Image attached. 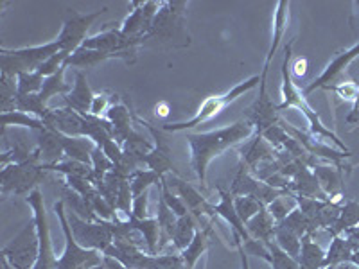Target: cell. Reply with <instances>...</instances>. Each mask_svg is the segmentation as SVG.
Here are the masks:
<instances>
[{"label": "cell", "mask_w": 359, "mask_h": 269, "mask_svg": "<svg viewBox=\"0 0 359 269\" xmlns=\"http://www.w3.org/2000/svg\"><path fill=\"white\" fill-rule=\"evenodd\" d=\"M2 268H4V269H15L11 264H9L8 261H4V258H2Z\"/></svg>", "instance_id": "6125c7cd"}, {"label": "cell", "mask_w": 359, "mask_h": 269, "mask_svg": "<svg viewBox=\"0 0 359 269\" xmlns=\"http://www.w3.org/2000/svg\"><path fill=\"white\" fill-rule=\"evenodd\" d=\"M323 261H325V251L322 246L313 241V235H304L302 251L298 257L300 269H323Z\"/></svg>", "instance_id": "e575fe53"}, {"label": "cell", "mask_w": 359, "mask_h": 269, "mask_svg": "<svg viewBox=\"0 0 359 269\" xmlns=\"http://www.w3.org/2000/svg\"><path fill=\"white\" fill-rule=\"evenodd\" d=\"M54 214L57 223L62 226L63 237H65V249L57 257L56 269H95L102 261V253L95 249H86L79 244L72 235L69 217H67V207L63 200L54 203Z\"/></svg>", "instance_id": "5b68a950"}, {"label": "cell", "mask_w": 359, "mask_h": 269, "mask_svg": "<svg viewBox=\"0 0 359 269\" xmlns=\"http://www.w3.org/2000/svg\"><path fill=\"white\" fill-rule=\"evenodd\" d=\"M94 95L95 94L90 88L88 81H86V74L83 70H78L76 78H74L72 90L63 97V101H65V106L70 108V110L78 111L79 115H88L92 102H94Z\"/></svg>", "instance_id": "603a6c76"}, {"label": "cell", "mask_w": 359, "mask_h": 269, "mask_svg": "<svg viewBox=\"0 0 359 269\" xmlns=\"http://www.w3.org/2000/svg\"><path fill=\"white\" fill-rule=\"evenodd\" d=\"M110 95L108 94H95L94 102H92V108H90L88 115H95V117H101V115H107L108 108H110Z\"/></svg>", "instance_id": "db71d44e"}, {"label": "cell", "mask_w": 359, "mask_h": 269, "mask_svg": "<svg viewBox=\"0 0 359 269\" xmlns=\"http://www.w3.org/2000/svg\"><path fill=\"white\" fill-rule=\"evenodd\" d=\"M336 269H359V268H358V265L352 264V262H345V264L336 265Z\"/></svg>", "instance_id": "91938a15"}, {"label": "cell", "mask_w": 359, "mask_h": 269, "mask_svg": "<svg viewBox=\"0 0 359 269\" xmlns=\"http://www.w3.org/2000/svg\"><path fill=\"white\" fill-rule=\"evenodd\" d=\"M128 226L140 233L146 241L149 255H158V242H160V228L156 217H147V219H137L130 216L126 219Z\"/></svg>", "instance_id": "4dcf8cb0"}, {"label": "cell", "mask_w": 359, "mask_h": 269, "mask_svg": "<svg viewBox=\"0 0 359 269\" xmlns=\"http://www.w3.org/2000/svg\"><path fill=\"white\" fill-rule=\"evenodd\" d=\"M147 205H149V191L140 194L133 200V208H131V216L137 219H147Z\"/></svg>", "instance_id": "f5cc1de1"}, {"label": "cell", "mask_w": 359, "mask_h": 269, "mask_svg": "<svg viewBox=\"0 0 359 269\" xmlns=\"http://www.w3.org/2000/svg\"><path fill=\"white\" fill-rule=\"evenodd\" d=\"M261 85V76H252V78L245 79L243 83H237L236 86L224 92L221 95H212V97L205 99L201 102V106L198 108L196 113L192 115L187 120H182V123H165L160 126L162 131H168V133H178V131H189L194 130V127L201 126V124L212 120L214 117L221 113L226 106H230L233 101H237L239 97H243L245 94L252 92L253 88H257Z\"/></svg>", "instance_id": "3957f363"}, {"label": "cell", "mask_w": 359, "mask_h": 269, "mask_svg": "<svg viewBox=\"0 0 359 269\" xmlns=\"http://www.w3.org/2000/svg\"><path fill=\"white\" fill-rule=\"evenodd\" d=\"M15 110L18 111H25V113H31L34 117L41 118L43 120L45 113L49 111L47 104L40 99V95H17L15 99Z\"/></svg>", "instance_id": "7bdbcfd3"}, {"label": "cell", "mask_w": 359, "mask_h": 269, "mask_svg": "<svg viewBox=\"0 0 359 269\" xmlns=\"http://www.w3.org/2000/svg\"><path fill=\"white\" fill-rule=\"evenodd\" d=\"M62 45L60 41H47L33 47H20V49H0V74L17 78L22 72H34L43 62H47L50 56L60 53Z\"/></svg>", "instance_id": "277c9868"}, {"label": "cell", "mask_w": 359, "mask_h": 269, "mask_svg": "<svg viewBox=\"0 0 359 269\" xmlns=\"http://www.w3.org/2000/svg\"><path fill=\"white\" fill-rule=\"evenodd\" d=\"M45 176L40 163H9L2 167V194H31Z\"/></svg>", "instance_id": "30bf717a"}, {"label": "cell", "mask_w": 359, "mask_h": 269, "mask_svg": "<svg viewBox=\"0 0 359 269\" xmlns=\"http://www.w3.org/2000/svg\"><path fill=\"white\" fill-rule=\"evenodd\" d=\"M210 226H205V228H200L196 232V237H194V241L184 249V251L180 253L182 258L185 262V268L187 269H196V264L200 262V258L203 257L205 253L208 249V239H210Z\"/></svg>", "instance_id": "836d02e7"}, {"label": "cell", "mask_w": 359, "mask_h": 269, "mask_svg": "<svg viewBox=\"0 0 359 269\" xmlns=\"http://www.w3.org/2000/svg\"><path fill=\"white\" fill-rule=\"evenodd\" d=\"M155 110H156V115H162V117H165V115L169 113L168 104H158V106H156Z\"/></svg>", "instance_id": "680465c9"}, {"label": "cell", "mask_w": 359, "mask_h": 269, "mask_svg": "<svg viewBox=\"0 0 359 269\" xmlns=\"http://www.w3.org/2000/svg\"><path fill=\"white\" fill-rule=\"evenodd\" d=\"M90 165H92V169H94L95 184H97V181H101V179L108 174V172L114 171V162H111V160L104 155V151H102L99 146L95 147L94 153H92V162H90Z\"/></svg>", "instance_id": "7dc6e473"}, {"label": "cell", "mask_w": 359, "mask_h": 269, "mask_svg": "<svg viewBox=\"0 0 359 269\" xmlns=\"http://www.w3.org/2000/svg\"><path fill=\"white\" fill-rule=\"evenodd\" d=\"M275 155H277V151H275L273 147L268 144V140H264V137L259 133L257 137H255V140H252L245 149H241L243 163H245L246 167L252 172L255 171L261 163L273 160Z\"/></svg>", "instance_id": "484cf974"}, {"label": "cell", "mask_w": 359, "mask_h": 269, "mask_svg": "<svg viewBox=\"0 0 359 269\" xmlns=\"http://www.w3.org/2000/svg\"><path fill=\"white\" fill-rule=\"evenodd\" d=\"M275 228H277V221L271 217V214L268 212V208L266 207L262 208L257 216L252 217V219L246 223V230H248L250 237H252L253 241H261L264 242V244L273 242Z\"/></svg>", "instance_id": "f1b7e54d"}, {"label": "cell", "mask_w": 359, "mask_h": 269, "mask_svg": "<svg viewBox=\"0 0 359 269\" xmlns=\"http://www.w3.org/2000/svg\"><path fill=\"white\" fill-rule=\"evenodd\" d=\"M351 262H352V264H354V265H358V268H359V248L355 249V251H354V255H352Z\"/></svg>", "instance_id": "94428289"}, {"label": "cell", "mask_w": 359, "mask_h": 269, "mask_svg": "<svg viewBox=\"0 0 359 269\" xmlns=\"http://www.w3.org/2000/svg\"><path fill=\"white\" fill-rule=\"evenodd\" d=\"M306 72H307L306 60H297V62H294V74H297V76H304Z\"/></svg>", "instance_id": "9f6ffc18"}, {"label": "cell", "mask_w": 359, "mask_h": 269, "mask_svg": "<svg viewBox=\"0 0 359 269\" xmlns=\"http://www.w3.org/2000/svg\"><path fill=\"white\" fill-rule=\"evenodd\" d=\"M219 194H221L219 203L212 205V216L216 214V216L223 217V219L230 224L233 235L241 237L243 244H246V242L252 241V237H250L248 230H246V224L243 223L239 214H237L236 205H233V196L230 194V191L226 192L223 191V188H219Z\"/></svg>", "instance_id": "7402d4cb"}, {"label": "cell", "mask_w": 359, "mask_h": 269, "mask_svg": "<svg viewBox=\"0 0 359 269\" xmlns=\"http://www.w3.org/2000/svg\"><path fill=\"white\" fill-rule=\"evenodd\" d=\"M70 230H72L74 239L86 249H95V251L104 253L114 244V228L111 221H85L74 212L67 210Z\"/></svg>", "instance_id": "ba28073f"}, {"label": "cell", "mask_w": 359, "mask_h": 269, "mask_svg": "<svg viewBox=\"0 0 359 269\" xmlns=\"http://www.w3.org/2000/svg\"><path fill=\"white\" fill-rule=\"evenodd\" d=\"M287 24H290V2L280 0V2H277V8H275L273 36H271V45H269L268 54H266V62H264V67H262L261 78H268L269 65H271V62H273L275 54H277L282 40H284V36H286Z\"/></svg>", "instance_id": "ffe728a7"}, {"label": "cell", "mask_w": 359, "mask_h": 269, "mask_svg": "<svg viewBox=\"0 0 359 269\" xmlns=\"http://www.w3.org/2000/svg\"><path fill=\"white\" fill-rule=\"evenodd\" d=\"M359 57V41L358 43H354L352 47H348L347 50H343V53H339L338 56L332 60L329 65L325 67V70H323L322 74H320L318 78L314 79L313 83H309V85H306L302 88V94L304 97H307L309 94H313L314 90H332L336 85H338V81L341 79V76L345 72H347L348 67L352 65V62H355Z\"/></svg>", "instance_id": "7c38bea8"}, {"label": "cell", "mask_w": 359, "mask_h": 269, "mask_svg": "<svg viewBox=\"0 0 359 269\" xmlns=\"http://www.w3.org/2000/svg\"><path fill=\"white\" fill-rule=\"evenodd\" d=\"M67 69H69V67H67V63H65V65L57 70L56 74H53V76H49V78H45L43 88H41V92L38 94L45 104L49 102V99L56 97V95H63V97H65L70 90H72V86L65 81Z\"/></svg>", "instance_id": "74e56055"}, {"label": "cell", "mask_w": 359, "mask_h": 269, "mask_svg": "<svg viewBox=\"0 0 359 269\" xmlns=\"http://www.w3.org/2000/svg\"><path fill=\"white\" fill-rule=\"evenodd\" d=\"M355 226H359V203L351 200L341 205V212H339L338 221L327 232L331 233V235H343V233H347L348 230L355 228Z\"/></svg>", "instance_id": "8d00e7d4"}, {"label": "cell", "mask_w": 359, "mask_h": 269, "mask_svg": "<svg viewBox=\"0 0 359 269\" xmlns=\"http://www.w3.org/2000/svg\"><path fill=\"white\" fill-rule=\"evenodd\" d=\"M162 178H160L156 172L149 171V169H139V171L135 172L133 176L130 178V185H131V192H133V198L140 196L144 192H147L153 185H160Z\"/></svg>", "instance_id": "b9f144b4"}, {"label": "cell", "mask_w": 359, "mask_h": 269, "mask_svg": "<svg viewBox=\"0 0 359 269\" xmlns=\"http://www.w3.org/2000/svg\"><path fill=\"white\" fill-rule=\"evenodd\" d=\"M108 60H124L126 62V56L124 54H110V53H101V50H92L85 49V47H79L76 53H72L67 60V67H72V69H95L101 63L108 62Z\"/></svg>", "instance_id": "4316f807"}, {"label": "cell", "mask_w": 359, "mask_h": 269, "mask_svg": "<svg viewBox=\"0 0 359 269\" xmlns=\"http://www.w3.org/2000/svg\"><path fill=\"white\" fill-rule=\"evenodd\" d=\"M253 134H257V131L248 120H237L230 126L216 127V130L205 131V133H187L185 139L191 147V167L196 172L201 184H205V179H207L208 165L217 156L229 151L230 147L246 142Z\"/></svg>", "instance_id": "6da1fadb"}, {"label": "cell", "mask_w": 359, "mask_h": 269, "mask_svg": "<svg viewBox=\"0 0 359 269\" xmlns=\"http://www.w3.org/2000/svg\"><path fill=\"white\" fill-rule=\"evenodd\" d=\"M83 115L70 108H49L43 123L47 130H53L65 137H83Z\"/></svg>", "instance_id": "ac0fdd59"}, {"label": "cell", "mask_w": 359, "mask_h": 269, "mask_svg": "<svg viewBox=\"0 0 359 269\" xmlns=\"http://www.w3.org/2000/svg\"><path fill=\"white\" fill-rule=\"evenodd\" d=\"M278 124L282 126V130L286 131L290 137H293V139L304 147V151H306L307 155L314 156V158H323L327 160V162H331L332 165H336V167H341L343 160L351 156V153L339 151V149H334V147H331L329 144L314 140L309 133H304V131H300L298 127H294L293 124L286 123V120H282V118L278 120Z\"/></svg>", "instance_id": "2e32d148"}, {"label": "cell", "mask_w": 359, "mask_h": 269, "mask_svg": "<svg viewBox=\"0 0 359 269\" xmlns=\"http://www.w3.org/2000/svg\"><path fill=\"white\" fill-rule=\"evenodd\" d=\"M63 151H65V158L78 160V162L88 163L92 162V153L97 146L86 137H65L62 134Z\"/></svg>", "instance_id": "1f68e13d"}, {"label": "cell", "mask_w": 359, "mask_h": 269, "mask_svg": "<svg viewBox=\"0 0 359 269\" xmlns=\"http://www.w3.org/2000/svg\"><path fill=\"white\" fill-rule=\"evenodd\" d=\"M331 92L338 94V97L345 99V101L354 102L355 97H358V94H359V85L354 81H341V83H338V85H336Z\"/></svg>", "instance_id": "816d5d0a"}, {"label": "cell", "mask_w": 359, "mask_h": 269, "mask_svg": "<svg viewBox=\"0 0 359 269\" xmlns=\"http://www.w3.org/2000/svg\"><path fill=\"white\" fill-rule=\"evenodd\" d=\"M359 115V94H358V97H355V101H354V106H352V111H351V115H348V123H352V120H354L355 117H358Z\"/></svg>", "instance_id": "6f0895ef"}, {"label": "cell", "mask_w": 359, "mask_h": 269, "mask_svg": "<svg viewBox=\"0 0 359 269\" xmlns=\"http://www.w3.org/2000/svg\"><path fill=\"white\" fill-rule=\"evenodd\" d=\"M290 192H293L294 196L313 198V200H320V201H331L325 194H323L322 188H320L318 179H316V176H314L313 169L311 167H304L302 171L298 172V174L291 179Z\"/></svg>", "instance_id": "d4e9b609"}, {"label": "cell", "mask_w": 359, "mask_h": 269, "mask_svg": "<svg viewBox=\"0 0 359 269\" xmlns=\"http://www.w3.org/2000/svg\"><path fill=\"white\" fill-rule=\"evenodd\" d=\"M163 181L169 185V188L175 192L176 196L182 198V201H184L185 207H187L189 214H192V216L196 217L198 224H200L201 228V223H203L205 217L212 216V205L207 203V200L201 196V192L198 191L196 187H192L191 184H187L185 179L172 174V172L168 176H163Z\"/></svg>", "instance_id": "5bb4252c"}, {"label": "cell", "mask_w": 359, "mask_h": 269, "mask_svg": "<svg viewBox=\"0 0 359 269\" xmlns=\"http://www.w3.org/2000/svg\"><path fill=\"white\" fill-rule=\"evenodd\" d=\"M40 253V239L34 219L27 223L11 241L2 248V258L15 269H33Z\"/></svg>", "instance_id": "52a82bcc"}, {"label": "cell", "mask_w": 359, "mask_h": 269, "mask_svg": "<svg viewBox=\"0 0 359 269\" xmlns=\"http://www.w3.org/2000/svg\"><path fill=\"white\" fill-rule=\"evenodd\" d=\"M359 248V242L352 241L345 235H332V241L329 244V249L325 251V261H323V268L327 265H339L345 262H351L352 255L355 249Z\"/></svg>", "instance_id": "83f0119b"}, {"label": "cell", "mask_w": 359, "mask_h": 269, "mask_svg": "<svg viewBox=\"0 0 359 269\" xmlns=\"http://www.w3.org/2000/svg\"><path fill=\"white\" fill-rule=\"evenodd\" d=\"M149 269H187L185 268V262L182 258L180 253L172 255V253H168V255H153V261Z\"/></svg>", "instance_id": "f907efd6"}, {"label": "cell", "mask_w": 359, "mask_h": 269, "mask_svg": "<svg viewBox=\"0 0 359 269\" xmlns=\"http://www.w3.org/2000/svg\"><path fill=\"white\" fill-rule=\"evenodd\" d=\"M259 134L264 133L269 127L277 126L280 117H278V108L271 97L268 95L266 90V78H261V85H259V97L255 99L252 106L246 110V118Z\"/></svg>", "instance_id": "e0dca14e"}, {"label": "cell", "mask_w": 359, "mask_h": 269, "mask_svg": "<svg viewBox=\"0 0 359 269\" xmlns=\"http://www.w3.org/2000/svg\"><path fill=\"white\" fill-rule=\"evenodd\" d=\"M18 83V95H34L40 94L41 88H43L45 78L41 74L34 72H22L17 76Z\"/></svg>", "instance_id": "ee69618b"}, {"label": "cell", "mask_w": 359, "mask_h": 269, "mask_svg": "<svg viewBox=\"0 0 359 269\" xmlns=\"http://www.w3.org/2000/svg\"><path fill=\"white\" fill-rule=\"evenodd\" d=\"M282 226H286L287 230H291L293 233H297L298 237H304V235H314V233L318 232L316 230V226H314L313 219H309V217L306 216V214L300 210V208H294L293 212L290 214V216L286 217V219L282 221Z\"/></svg>", "instance_id": "ab89813d"}, {"label": "cell", "mask_w": 359, "mask_h": 269, "mask_svg": "<svg viewBox=\"0 0 359 269\" xmlns=\"http://www.w3.org/2000/svg\"><path fill=\"white\" fill-rule=\"evenodd\" d=\"M162 2H131V13L121 24V33L128 38H144L151 31Z\"/></svg>", "instance_id": "9a60e30c"}, {"label": "cell", "mask_w": 359, "mask_h": 269, "mask_svg": "<svg viewBox=\"0 0 359 269\" xmlns=\"http://www.w3.org/2000/svg\"><path fill=\"white\" fill-rule=\"evenodd\" d=\"M104 118H108V120L111 123V126H114V140L123 146V144L128 140V137L135 131L133 130L135 115L124 106L123 102H117V104H111V106L108 108Z\"/></svg>", "instance_id": "cb8c5ba5"}, {"label": "cell", "mask_w": 359, "mask_h": 269, "mask_svg": "<svg viewBox=\"0 0 359 269\" xmlns=\"http://www.w3.org/2000/svg\"><path fill=\"white\" fill-rule=\"evenodd\" d=\"M273 242L282 249V251H286L290 257H293L294 261H298V257H300V251H302V237H298L297 233H293L291 230H287L286 226L277 224V228H275Z\"/></svg>", "instance_id": "f35d334b"}, {"label": "cell", "mask_w": 359, "mask_h": 269, "mask_svg": "<svg viewBox=\"0 0 359 269\" xmlns=\"http://www.w3.org/2000/svg\"><path fill=\"white\" fill-rule=\"evenodd\" d=\"M70 54L67 53V50H60V53H56L54 56H50L47 62L41 63L40 67H38L36 72L41 74L43 78H49V76H53V74H56L57 70L62 69L63 65L67 63V60H69Z\"/></svg>", "instance_id": "681fc988"}, {"label": "cell", "mask_w": 359, "mask_h": 269, "mask_svg": "<svg viewBox=\"0 0 359 269\" xmlns=\"http://www.w3.org/2000/svg\"><path fill=\"white\" fill-rule=\"evenodd\" d=\"M269 265L271 269H300L298 261H294L293 257H290L286 251H282L275 242H269Z\"/></svg>", "instance_id": "bcb514c9"}, {"label": "cell", "mask_w": 359, "mask_h": 269, "mask_svg": "<svg viewBox=\"0 0 359 269\" xmlns=\"http://www.w3.org/2000/svg\"><path fill=\"white\" fill-rule=\"evenodd\" d=\"M160 194H162V198H163V201H165V205H168V207L171 208V210L176 214V216H178V217L187 216L189 210H187V207H185L184 201H182V198L176 196L175 192H172L171 188H169V185L165 184V181H163V178H162V181H160Z\"/></svg>", "instance_id": "c3c4849f"}, {"label": "cell", "mask_w": 359, "mask_h": 269, "mask_svg": "<svg viewBox=\"0 0 359 269\" xmlns=\"http://www.w3.org/2000/svg\"><path fill=\"white\" fill-rule=\"evenodd\" d=\"M297 207H298L297 196H294L293 192L287 191V192H284L282 196H278L277 200L271 201V203H269L266 208H268V212L271 214V217H273L278 224L286 219V217L290 216V214L293 212Z\"/></svg>", "instance_id": "60d3db41"}, {"label": "cell", "mask_w": 359, "mask_h": 269, "mask_svg": "<svg viewBox=\"0 0 359 269\" xmlns=\"http://www.w3.org/2000/svg\"><path fill=\"white\" fill-rule=\"evenodd\" d=\"M198 230H200V224H198L196 217L192 216V214H187V216L184 217H178V224H176L175 235H172V242H171V244L175 246L176 251L178 253L184 251V249L194 241Z\"/></svg>", "instance_id": "d6a6232c"}, {"label": "cell", "mask_w": 359, "mask_h": 269, "mask_svg": "<svg viewBox=\"0 0 359 269\" xmlns=\"http://www.w3.org/2000/svg\"><path fill=\"white\" fill-rule=\"evenodd\" d=\"M95 269H128V268L123 264V262L117 261V258L110 257V255H102L101 264H99Z\"/></svg>", "instance_id": "11a10c76"}, {"label": "cell", "mask_w": 359, "mask_h": 269, "mask_svg": "<svg viewBox=\"0 0 359 269\" xmlns=\"http://www.w3.org/2000/svg\"><path fill=\"white\" fill-rule=\"evenodd\" d=\"M156 221L160 228V242H158V255L163 248L172 242L176 224H178V216L172 212L171 208L165 205L162 194H158V207H156Z\"/></svg>", "instance_id": "f546056e"}, {"label": "cell", "mask_w": 359, "mask_h": 269, "mask_svg": "<svg viewBox=\"0 0 359 269\" xmlns=\"http://www.w3.org/2000/svg\"><path fill=\"white\" fill-rule=\"evenodd\" d=\"M293 43L294 40H291L290 43L284 47V62H282V102L280 104H277L278 111L290 110V108L302 111V115L307 120V126H309V134L314 140H320V142L329 144V146L334 144L336 149L348 153V147L339 140V137L334 133V131L329 130V127L322 123L320 115L316 113L309 104H307L300 86L293 81V76H291V69H290L291 57H293Z\"/></svg>", "instance_id": "7a4b0ae2"}, {"label": "cell", "mask_w": 359, "mask_h": 269, "mask_svg": "<svg viewBox=\"0 0 359 269\" xmlns=\"http://www.w3.org/2000/svg\"><path fill=\"white\" fill-rule=\"evenodd\" d=\"M187 2H162L156 13L147 40H160L165 43L189 45V33L185 25Z\"/></svg>", "instance_id": "8992f818"}, {"label": "cell", "mask_w": 359, "mask_h": 269, "mask_svg": "<svg viewBox=\"0 0 359 269\" xmlns=\"http://www.w3.org/2000/svg\"><path fill=\"white\" fill-rule=\"evenodd\" d=\"M135 120L142 124V126L151 133L153 140H155V147L151 149V153H147V155L144 156L142 165H146L149 171L156 172L160 178L171 174L175 165H172V158H171V146H169L168 139L163 137V131L156 130L153 124L146 123V120H142V118L139 117H135Z\"/></svg>", "instance_id": "4fadbf2b"}, {"label": "cell", "mask_w": 359, "mask_h": 269, "mask_svg": "<svg viewBox=\"0 0 359 269\" xmlns=\"http://www.w3.org/2000/svg\"><path fill=\"white\" fill-rule=\"evenodd\" d=\"M323 269H336L334 265H327V268H323Z\"/></svg>", "instance_id": "be15d7a7"}, {"label": "cell", "mask_w": 359, "mask_h": 269, "mask_svg": "<svg viewBox=\"0 0 359 269\" xmlns=\"http://www.w3.org/2000/svg\"><path fill=\"white\" fill-rule=\"evenodd\" d=\"M0 124H2V131H6L8 127H27V130L34 131V133L45 130V123L41 118L18 110L0 115Z\"/></svg>", "instance_id": "d590c367"}, {"label": "cell", "mask_w": 359, "mask_h": 269, "mask_svg": "<svg viewBox=\"0 0 359 269\" xmlns=\"http://www.w3.org/2000/svg\"><path fill=\"white\" fill-rule=\"evenodd\" d=\"M27 205L33 208V219L36 223L38 228V239H40V253H38V261L33 269H56L57 257L54 253L53 237H50V226L49 217H47V210H45L43 194L38 188H34L31 194L25 198Z\"/></svg>", "instance_id": "9c48e42d"}, {"label": "cell", "mask_w": 359, "mask_h": 269, "mask_svg": "<svg viewBox=\"0 0 359 269\" xmlns=\"http://www.w3.org/2000/svg\"><path fill=\"white\" fill-rule=\"evenodd\" d=\"M108 9L102 8L99 11L94 13H86V15H81L78 11H70L69 17L65 18L62 25V31L57 34L56 40L60 41L62 49L67 50L69 54L76 53V50L85 43V40L88 38L90 27L94 25V22L101 17L102 13H107Z\"/></svg>", "instance_id": "8fae6325"}, {"label": "cell", "mask_w": 359, "mask_h": 269, "mask_svg": "<svg viewBox=\"0 0 359 269\" xmlns=\"http://www.w3.org/2000/svg\"><path fill=\"white\" fill-rule=\"evenodd\" d=\"M233 205H236L237 214H239V217H241V221L245 224L248 223L252 217L257 216L262 208H264V205H262L261 201H257L252 196H233Z\"/></svg>", "instance_id": "f6af8a7d"}, {"label": "cell", "mask_w": 359, "mask_h": 269, "mask_svg": "<svg viewBox=\"0 0 359 269\" xmlns=\"http://www.w3.org/2000/svg\"><path fill=\"white\" fill-rule=\"evenodd\" d=\"M34 137H36V149L40 151V158H41V165H43V169L50 167V165L62 162V160L65 158V151H63V144H62V134L45 127V130L36 131Z\"/></svg>", "instance_id": "44dd1931"}, {"label": "cell", "mask_w": 359, "mask_h": 269, "mask_svg": "<svg viewBox=\"0 0 359 269\" xmlns=\"http://www.w3.org/2000/svg\"><path fill=\"white\" fill-rule=\"evenodd\" d=\"M314 176L318 179L320 188L331 201H345V184H343V171L336 165H314Z\"/></svg>", "instance_id": "d6986e66"}]
</instances>
